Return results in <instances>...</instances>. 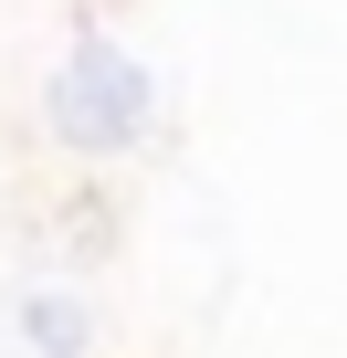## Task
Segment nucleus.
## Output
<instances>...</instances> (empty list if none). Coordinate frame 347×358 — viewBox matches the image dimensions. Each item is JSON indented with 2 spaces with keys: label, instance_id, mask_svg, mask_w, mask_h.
I'll return each instance as SVG.
<instances>
[{
  "label": "nucleus",
  "instance_id": "f257e3e1",
  "mask_svg": "<svg viewBox=\"0 0 347 358\" xmlns=\"http://www.w3.org/2000/svg\"><path fill=\"white\" fill-rule=\"evenodd\" d=\"M147 106H158V85H147V64H137L116 32H74V53L53 64V95H43L53 137L84 148V158L137 148V137H147Z\"/></svg>",
  "mask_w": 347,
  "mask_h": 358
},
{
  "label": "nucleus",
  "instance_id": "f03ea898",
  "mask_svg": "<svg viewBox=\"0 0 347 358\" xmlns=\"http://www.w3.org/2000/svg\"><path fill=\"white\" fill-rule=\"evenodd\" d=\"M22 337H32L43 358H84V306H74V295H32V306H22Z\"/></svg>",
  "mask_w": 347,
  "mask_h": 358
}]
</instances>
